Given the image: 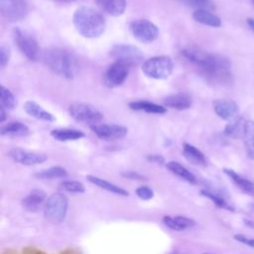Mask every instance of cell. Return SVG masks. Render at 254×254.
<instances>
[{
	"mask_svg": "<svg viewBox=\"0 0 254 254\" xmlns=\"http://www.w3.org/2000/svg\"><path fill=\"white\" fill-rule=\"evenodd\" d=\"M130 31L134 38L141 43H152L159 37L158 27L148 19H137L131 22Z\"/></svg>",
	"mask_w": 254,
	"mask_h": 254,
	"instance_id": "9c48e42d",
	"label": "cell"
},
{
	"mask_svg": "<svg viewBox=\"0 0 254 254\" xmlns=\"http://www.w3.org/2000/svg\"><path fill=\"white\" fill-rule=\"evenodd\" d=\"M68 199L63 192L51 194L44 205V216L52 223H61L66 215Z\"/></svg>",
	"mask_w": 254,
	"mask_h": 254,
	"instance_id": "5b68a950",
	"label": "cell"
},
{
	"mask_svg": "<svg viewBox=\"0 0 254 254\" xmlns=\"http://www.w3.org/2000/svg\"><path fill=\"white\" fill-rule=\"evenodd\" d=\"M188 6L194 8L195 10H208L214 9V3L211 0H182Z\"/></svg>",
	"mask_w": 254,
	"mask_h": 254,
	"instance_id": "836d02e7",
	"label": "cell"
},
{
	"mask_svg": "<svg viewBox=\"0 0 254 254\" xmlns=\"http://www.w3.org/2000/svg\"><path fill=\"white\" fill-rule=\"evenodd\" d=\"M72 23L77 33L88 39L100 37L106 27L103 16L87 6H81L75 10L72 16Z\"/></svg>",
	"mask_w": 254,
	"mask_h": 254,
	"instance_id": "3957f363",
	"label": "cell"
},
{
	"mask_svg": "<svg viewBox=\"0 0 254 254\" xmlns=\"http://www.w3.org/2000/svg\"><path fill=\"white\" fill-rule=\"evenodd\" d=\"M252 2H253V4H254V0H252Z\"/></svg>",
	"mask_w": 254,
	"mask_h": 254,
	"instance_id": "ee69618b",
	"label": "cell"
},
{
	"mask_svg": "<svg viewBox=\"0 0 254 254\" xmlns=\"http://www.w3.org/2000/svg\"><path fill=\"white\" fill-rule=\"evenodd\" d=\"M174 69L173 60L169 56H156L146 60L142 64V71L150 78L166 79Z\"/></svg>",
	"mask_w": 254,
	"mask_h": 254,
	"instance_id": "277c9868",
	"label": "cell"
},
{
	"mask_svg": "<svg viewBox=\"0 0 254 254\" xmlns=\"http://www.w3.org/2000/svg\"><path fill=\"white\" fill-rule=\"evenodd\" d=\"M30 133L27 125L18 121L8 122L1 126L0 134L6 137H25Z\"/></svg>",
	"mask_w": 254,
	"mask_h": 254,
	"instance_id": "ffe728a7",
	"label": "cell"
},
{
	"mask_svg": "<svg viewBox=\"0 0 254 254\" xmlns=\"http://www.w3.org/2000/svg\"><path fill=\"white\" fill-rule=\"evenodd\" d=\"M246 22H247L248 26L254 31V19H253V18H247Z\"/></svg>",
	"mask_w": 254,
	"mask_h": 254,
	"instance_id": "60d3db41",
	"label": "cell"
},
{
	"mask_svg": "<svg viewBox=\"0 0 254 254\" xmlns=\"http://www.w3.org/2000/svg\"><path fill=\"white\" fill-rule=\"evenodd\" d=\"M56 1L63 2V3H68V2H73V1H75V0H56Z\"/></svg>",
	"mask_w": 254,
	"mask_h": 254,
	"instance_id": "b9f144b4",
	"label": "cell"
},
{
	"mask_svg": "<svg viewBox=\"0 0 254 254\" xmlns=\"http://www.w3.org/2000/svg\"><path fill=\"white\" fill-rule=\"evenodd\" d=\"M10 59V49L5 45H1L0 47V65L1 67H5Z\"/></svg>",
	"mask_w": 254,
	"mask_h": 254,
	"instance_id": "d590c367",
	"label": "cell"
},
{
	"mask_svg": "<svg viewBox=\"0 0 254 254\" xmlns=\"http://www.w3.org/2000/svg\"><path fill=\"white\" fill-rule=\"evenodd\" d=\"M123 177L125 178H128V179H131V180H137V181H145L147 180L144 176L136 173V172H126V173H123L122 174Z\"/></svg>",
	"mask_w": 254,
	"mask_h": 254,
	"instance_id": "74e56055",
	"label": "cell"
},
{
	"mask_svg": "<svg viewBox=\"0 0 254 254\" xmlns=\"http://www.w3.org/2000/svg\"><path fill=\"white\" fill-rule=\"evenodd\" d=\"M47 201V194L41 189L32 190L28 195L22 199V205L28 211H38ZM45 205V204H44Z\"/></svg>",
	"mask_w": 254,
	"mask_h": 254,
	"instance_id": "2e32d148",
	"label": "cell"
},
{
	"mask_svg": "<svg viewBox=\"0 0 254 254\" xmlns=\"http://www.w3.org/2000/svg\"><path fill=\"white\" fill-rule=\"evenodd\" d=\"M223 172L232 180V182L244 192L254 195V182L250 181L242 176H240L239 174H237L236 172H234L233 170L230 169H223Z\"/></svg>",
	"mask_w": 254,
	"mask_h": 254,
	"instance_id": "484cf974",
	"label": "cell"
},
{
	"mask_svg": "<svg viewBox=\"0 0 254 254\" xmlns=\"http://www.w3.org/2000/svg\"><path fill=\"white\" fill-rule=\"evenodd\" d=\"M0 12L9 22H20L29 13L27 0H0Z\"/></svg>",
	"mask_w": 254,
	"mask_h": 254,
	"instance_id": "30bf717a",
	"label": "cell"
},
{
	"mask_svg": "<svg viewBox=\"0 0 254 254\" xmlns=\"http://www.w3.org/2000/svg\"><path fill=\"white\" fill-rule=\"evenodd\" d=\"M51 135L54 139L65 142V141H74L84 137V133L76 129H69V128H57L51 131Z\"/></svg>",
	"mask_w": 254,
	"mask_h": 254,
	"instance_id": "4316f807",
	"label": "cell"
},
{
	"mask_svg": "<svg viewBox=\"0 0 254 254\" xmlns=\"http://www.w3.org/2000/svg\"><path fill=\"white\" fill-rule=\"evenodd\" d=\"M24 110L31 117H34L38 120L46 121V122H54L56 121V117L49 111L45 110L41 105L36 103L35 101H26L24 104Z\"/></svg>",
	"mask_w": 254,
	"mask_h": 254,
	"instance_id": "ac0fdd59",
	"label": "cell"
},
{
	"mask_svg": "<svg viewBox=\"0 0 254 254\" xmlns=\"http://www.w3.org/2000/svg\"><path fill=\"white\" fill-rule=\"evenodd\" d=\"M163 222L164 224L175 231H183L188 228H190L194 225V220L191 218H189L187 216L183 215H176V216H171V215H165L163 217Z\"/></svg>",
	"mask_w": 254,
	"mask_h": 254,
	"instance_id": "e0dca14e",
	"label": "cell"
},
{
	"mask_svg": "<svg viewBox=\"0 0 254 254\" xmlns=\"http://www.w3.org/2000/svg\"><path fill=\"white\" fill-rule=\"evenodd\" d=\"M68 111L75 121L82 124H88L90 127L98 124L103 118V114L96 107L88 103H72L69 106Z\"/></svg>",
	"mask_w": 254,
	"mask_h": 254,
	"instance_id": "8992f818",
	"label": "cell"
},
{
	"mask_svg": "<svg viewBox=\"0 0 254 254\" xmlns=\"http://www.w3.org/2000/svg\"><path fill=\"white\" fill-rule=\"evenodd\" d=\"M86 180L88 182H90L91 184L107 190V191H110V192H113L115 194H119V195H123V196H128L129 195V192L123 189V188H120L104 179H101V178H98V177H95L93 175H88L86 176Z\"/></svg>",
	"mask_w": 254,
	"mask_h": 254,
	"instance_id": "cb8c5ba5",
	"label": "cell"
},
{
	"mask_svg": "<svg viewBox=\"0 0 254 254\" xmlns=\"http://www.w3.org/2000/svg\"><path fill=\"white\" fill-rule=\"evenodd\" d=\"M43 60L51 70L62 77L72 79L78 73L79 66L75 56L64 49L49 48L44 52Z\"/></svg>",
	"mask_w": 254,
	"mask_h": 254,
	"instance_id": "7a4b0ae2",
	"label": "cell"
},
{
	"mask_svg": "<svg viewBox=\"0 0 254 254\" xmlns=\"http://www.w3.org/2000/svg\"><path fill=\"white\" fill-rule=\"evenodd\" d=\"M192 18L197 23L205 26L213 28H218L221 26L220 18L208 10H194L192 13Z\"/></svg>",
	"mask_w": 254,
	"mask_h": 254,
	"instance_id": "44dd1931",
	"label": "cell"
},
{
	"mask_svg": "<svg viewBox=\"0 0 254 254\" xmlns=\"http://www.w3.org/2000/svg\"><path fill=\"white\" fill-rule=\"evenodd\" d=\"M213 110L216 115L224 120H232L238 116L239 107L230 99H216L213 101Z\"/></svg>",
	"mask_w": 254,
	"mask_h": 254,
	"instance_id": "5bb4252c",
	"label": "cell"
},
{
	"mask_svg": "<svg viewBox=\"0 0 254 254\" xmlns=\"http://www.w3.org/2000/svg\"><path fill=\"white\" fill-rule=\"evenodd\" d=\"M130 66L119 63L114 62L108 66L104 73V83L107 87L114 88L120 86L127 78L129 73Z\"/></svg>",
	"mask_w": 254,
	"mask_h": 254,
	"instance_id": "8fae6325",
	"label": "cell"
},
{
	"mask_svg": "<svg viewBox=\"0 0 254 254\" xmlns=\"http://www.w3.org/2000/svg\"><path fill=\"white\" fill-rule=\"evenodd\" d=\"M90 128L99 139L104 141L118 140L128 133V129L119 124H96Z\"/></svg>",
	"mask_w": 254,
	"mask_h": 254,
	"instance_id": "7c38bea8",
	"label": "cell"
},
{
	"mask_svg": "<svg viewBox=\"0 0 254 254\" xmlns=\"http://www.w3.org/2000/svg\"><path fill=\"white\" fill-rule=\"evenodd\" d=\"M244 145L247 156L250 159H254V121H246L244 130Z\"/></svg>",
	"mask_w": 254,
	"mask_h": 254,
	"instance_id": "f1b7e54d",
	"label": "cell"
},
{
	"mask_svg": "<svg viewBox=\"0 0 254 254\" xmlns=\"http://www.w3.org/2000/svg\"><path fill=\"white\" fill-rule=\"evenodd\" d=\"M13 40L18 50L30 61H37L40 57V48L37 40L30 34L22 31L19 28H14Z\"/></svg>",
	"mask_w": 254,
	"mask_h": 254,
	"instance_id": "52a82bcc",
	"label": "cell"
},
{
	"mask_svg": "<svg viewBox=\"0 0 254 254\" xmlns=\"http://www.w3.org/2000/svg\"><path fill=\"white\" fill-rule=\"evenodd\" d=\"M129 108L132 110L145 111L147 113H153V114H164L167 112V108L165 106H162L147 100L132 101L129 103Z\"/></svg>",
	"mask_w": 254,
	"mask_h": 254,
	"instance_id": "d4e9b609",
	"label": "cell"
},
{
	"mask_svg": "<svg viewBox=\"0 0 254 254\" xmlns=\"http://www.w3.org/2000/svg\"><path fill=\"white\" fill-rule=\"evenodd\" d=\"M17 104L14 94L5 86H1V95H0V106L4 109H13Z\"/></svg>",
	"mask_w": 254,
	"mask_h": 254,
	"instance_id": "4dcf8cb0",
	"label": "cell"
},
{
	"mask_svg": "<svg viewBox=\"0 0 254 254\" xmlns=\"http://www.w3.org/2000/svg\"><path fill=\"white\" fill-rule=\"evenodd\" d=\"M202 254H212V253H202Z\"/></svg>",
	"mask_w": 254,
	"mask_h": 254,
	"instance_id": "7bdbcfd3",
	"label": "cell"
},
{
	"mask_svg": "<svg viewBox=\"0 0 254 254\" xmlns=\"http://www.w3.org/2000/svg\"><path fill=\"white\" fill-rule=\"evenodd\" d=\"M59 189L61 190H64V191H68V192H75V193L84 192V190H85L83 184L80 182H77V181H64L60 184Z\"/></svg>",
	"mask_w": 254,
	"mask_h": 254,
	"instance_id": "d6a6232c",
	"label": "cell"
},
{
	"mask_svg": "<svg viewBox=\"0 0 254 254\" xmlns=\"http://www.w3.org/2000/svg\"><path fill=\"white\" fill-rule=\"evenodd\" d=\"M114 62L122 63L128 66L137 65L143 62L144 56L140 49L129 44H118L110 50Z\"/></svg>",
	"mask_w": 254,
	"mask_h": 254,
	"instance_id": "ba28073f",
	"label": "cell"
},
{
	"mask_svg": "<svg viewBox=\"0 0 254 254\" xmlns=\"http://www.w3.org/2000/svg\"><path fill=\"white\" fill-rule=\"evenodd\" d=\"M5 120H6V112H5L4 108H1V110H0V122L3 123Z\"/></svg>",
	"mask_w": 254,
	"mask_h": 254,
	"instance_id": "ab89813d",
	"label": "cell"
},
{
	"mask_svg": "<svg viewBox=\"0 0 254 254\" xmlns=\"http://www.w3.org/2000/svg\"><path fill=\"white\" fill-rule=\"evenodd\" d=\"M165 107H170L177 110L189 109L192 104L191 96L187 92H177L168 95L162 100Z\"/></svg>",
	"mask_w": 254,
	"mask_h": 254,
	"instance_id": "9a60e30c",
	"label": "cell"
},
{
	"mask_svg": "<svg viewBox=\"0 0 254 254\" xmlns=\"http://www.w3.org/2000/svg\"><path fill=\"white\" fill-rule=\"evenodd\" d=\"M183 153L185 158L191 164L196 166H205L206 165V159L203 153L198 150L193 145H190L189 143H184L183 145Z\"/></svg>",
	"mask_w": 254,
	"mask_h": 254,
	"instance_id": "603a6c76",
	"label": "cell"
},
{
	"mask_svg": "<svg viewBox=\"0 0 254 254\" xmlns=\"http://www.w3.org/2000/svg\"><path fill=\"white\" fill-rule=\"evenodd\" d=\"M147 159L151 162H154V163H157V164H163L165 162V159L164 157L160 156V155H149L147 157Z\"/></svg>",
	"mask_w": 254,
	"mask_h": 254,
	"instance_id": "f35d334b",
	"label": "cell"
},
{
	"mask_svg": "<svg viewBox=\"0 0 254 254\" xmlns=\"http://www.w3.org/2000/svg\"><path fill=\"white\" fill-rule=\"evenodd\" d=\"M8 156L16 163L25 166L39 165L47 161V156L43 153L28 151L22 148H13L8 152Z\"/></svg>",
	"mask_w": 254,
	"mask_h": 254,
	"instance_id": "4fadbf2b",
	"label": "cell"
},
{
	"mask_svg": "<svg viewBox=\"0 0 254 254\" xmlns=\"http://www.w3.org/2000/svg\"><path fill=\"white\" fill-rule=\"evenodd\" d=\"M97 6L107 14L118 17L121 16L126 9V0H94Z\"/></svg>",
	"mask_w": 254,
	"mask_h": 254,
	"instance_id": "d6986e66",
	"label": "cell"
},
{
	"mask_svg": "<svg viewBox=\"0 0 254 254\" xmlns=\"http://www.w3.org/2000/svg\"><path fill=\"white\" fill-rule=\"evenodd\" d=\"M166 167L174 175H176L177 177L187 181L188 183L194 184L196 182V179H195L194 175H192V173H190L187 168H185L183 165H181L178 162L170 161L166 164Z\"/></svg>",
	"mask_w": 254,
	"mask_h": 254,
	"instance_id": "83f0119b",
	"label": "cell"
},
{
	"mask_svg": "<svg viewBox=\"0 0 254 254\" xmlns=\"http://www.w3.org/2000/svg\"><path fill=\"white\" fill-rule=\"evenodd\" d=\"M67 176V172L64 168L61 166H55L51 167L46 170H42L38 173L35 174V177L38 179L42 180H47V179H57V178H64Z\"/></svg>",
	"mask_w": 254,
	"mask_h": 254,
	"instance_id": "f546056e",
	"label": "cell"
},
{
	"mask_svg": "<svg viewBox=\"0 0 254 254\" xmlns=\"http://www.w3.org/2000/svg\"><path fill=\"white\" fill-rule=\"evenodd\" d=\"M181 54L208 80L220 84L231 81V64L227 58L194 47L186 48Z\"/></svg>",
	"mask_w": 254,
	"mask_h": 254,
	"instance_id": "6da1fadb",
	"label": "cell"
},
{
	"mask_svg": "<svg viewBox=\"0 0 254 254\" xmlns=\"http://www.w3.org/2000/svg\"><path fill=\"white\" fill-rule=\"evenodd\" d=\"M135 192H136L138 197H140L142 199H145V200L151 199L154 196V191L152 190V189H150L147 186H141V187L137 188Z\"/></svg>",
	"mask_w": 254,
	"mask_h": 254,
	"instance_id": "e575fe53",
	"label": "cell"
},
{
	"mask_svg": "<svg viewBox=\"0 0 254 254\" xmlns=\"http://www.w3.org/2000/svg\"><path fill=\"white\" fill-rule=\"evenodd\" d=\"M201 194L204 195V196H206V197L209 198L210 200H212L213 203H214L217 207L224 208V209H227V210H230V211H233V210H234V208H233L231 205H229L223 197H221L220 195H218V194H216V193H214V192H212V191H210V190H201Z\"/></svg>",
	"mask_w": 254,
	"mask_h": 254,
	"instance_id": "1f68e13d",
	"label": "cell"
},
{
	"mask_svg": "<svg viewBox=\"0 0 254 254\" xmlns=\"http://www.w3.org/2000/svg\"><path fill=\"white\" fill-rule=\"evenodd\" d=\"M233 238L243 244H246L252 248H254V239L253 238H250V237H247L245 235H242V234H235L233 236Z\"/></svg>",
	"mask_w": 254,
	"mask_h": 254,
	"instance_id": "8d00e7d4",
	"label": "cell"
},
{
	"mask_svg": "<svg viewBox=\"0 0 254 254\" xmlns=\"http://www.w3.org/2000/svg\"><path fill=\"white\" fill-rule=\"evenodd\" d=\"M245 124H246V121L244 120V118L237 116L232 120H230L229 123L226 124V126L224 127V134L227 137H230L233 139H239L244 135Z\"/></svg>",
	"mask_w": 254,
	"mask_h": 254,
	"instance_id": "7402d4cb",
	"label": "cell"
}]
</instances>
